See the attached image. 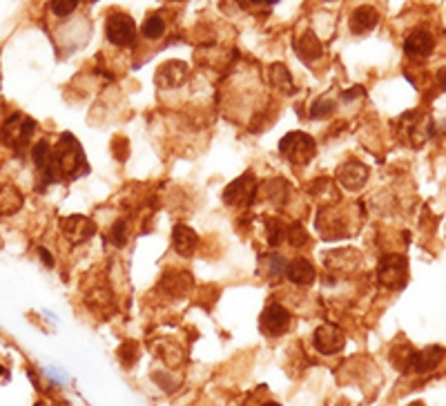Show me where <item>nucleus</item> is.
I'll use <instances>...</instances> for the list:
<instances>
[{"label":"nucleus","instance_id":"f257e3e1","mask_svg":"<svg viewBox=\"0 0 446 406\" xmlns=\"http://www.w3.org/2000/svg\"><path fill=\"white\" fill-rule=\"evenodd\" d=\"M87 172H89V168L85 161V154L81 150V143L69 132H65L52 152V165L40 177V183H43V187H48L58 181L79 179V177L87 175Z\"/></svg>","mask_w":446,"mask_h":406},{"label":"nucleus","instance_id":"f03ea898","mask_svg":"<svg viewBox=\"0 0 446 406\" xmlns=\"http://www.w3.org/2000/svg\"><path fill=\"white\" fill-rule=\"evenodd\" d=\"M34 132H36V121L23 112H16L0 125V143L11 148L13 152H21L29 146Z\"/></svg>","mask_w":446,"mask_h":406},{"label":"nucleus","instance_id":"7ed1b4c3","mask_svg":"<svg viewBox=\"0 0 446 406\" xmlns=\"http://www.w3.org/2000/svg\"><path fill=\"white\" fill-rule=\"evenodd\" d=\"M279 152H281V156H286L290 163L306 165V163H311L315 159L317 143H315V138L311 134H306V132H288L279 141Z\"/></svg>","mask_w":446,"mask_h":406},{"label":"nucleus","instance_id":"20e7f679","mask_svg":"<svg viewBox=\"0 0 446 406\" xmlns=\"http://www.w3.org/2000/svg\"><path fill=\"white\" fill-rule=\"evenodd\" d=\"M377 281L386 290H399L408 281V261L404 255H386L377 263Z\"/></svg>","mask_w":446,"mask_h":406},{"label":"nucleus","instance_id":"39448f33","mask_svg":"<svg viewBox=\"0 0 446 406\" xmlns=\"http://www.w3.org/2000/svg\"><path fill=\"white\" fill-rule=\"evenodd\" d=\"M105 34L107 40L116 47H128L134 43L136 38V25L134 18L130 13H123V11H114L107 16V25H105Z\"/></svg>","mask_w":446,"mask_h":406},{"label":"nucleus","instance_id":"423d86ee","mask_svg":"<svg viewBox=\"0 0 446 406\" xmlns=\"http://www.w3.org/2000/svg\"><path fill=\"white\" fill-rule=\"evenodd\" d=\"M259 328L268 337H281L290 328V310L281 304H268L259 317Z\"/></svg>","mask_w":446,"mask_h":406},{"label":"nucleus","instance_id":"0eeeda50","mask_svg":"<svg viewBox=\"0 0 446 406\" xmlns=\"http://www.w3.org/2000/svg\"><path fill=\"white\" fill-rule=\"evenodd\" d=\"M255 194H257V179L250 172H245V175H241L225 187L223 201L228 206H250Z\"/></svg>","mask_w":446,"mask_h":406},{"label":"nucleus","instance_id":"6e6552de","mask_svg":"<svg viewBox=\"0 0 446 406\" xmlns=\"http://www.w3.org/2000/svg\"><path fill=\"white\" fill-rule=\"evenodd\" d=\"M346 344V335L340 326L335 324H321L315 335H313V346L321 353V355H335L344 349Z\"/></svg>","mask_w":446,"mask_h":406},{"label":"nucleus","instance_id":"1a4fd4ad","mask_svg":"<svg viewBox=\"0 0 446 406\" xmlns=\"http://www.w3.org/2000/svg\"><path fill=\"white\" fill-rule=\"evenodd\" d=\"M60 230H63V234L72 243H83L96 234V224L83 214H72L60 221Z\"/></svg>","mask_w":446,"mask_h":406},{"label":"nucleus","instance_id":"9d476101","mask_svg":"<svg viewBox=\"0 0 446 406\" xmlns=\"http://www.w3.org/2000/svg\"><path fill=\"white\" fill-rule=\"evenodd\" d=\"M337 181H340V185L346 187V190H359L368 181V168L362 161L350 159L337 170Z\"/></svg>","mask_w":446,"mask_h":406},{"label":"nucleus","instance_id":"9b49d317","mask_svg":"<svg viewBox=\"0 0 446 406\" xmlns=\"http://www.w3.org/2000/svg\"><path fill=\"white\" fill-rule=\"evenodd\" d=\"M435 50V38L426 29H415L404 40V52L411 58H426Z\"/></svg>","mask_w":446,"mask_h":406},{"label":"nucleus","instance_id":"f8f14e48","mask_svg":"<svg viewBox=\"0 0 446 406\" xmlns=\"http://www.w3.org/2000/svg\"><path fill=\"white\" fill-rule=\"evenodd\" d=\"M186 78H188V65L183 60H167L157 72V83L159 87H165V89L183 85Z\"/></svg>","mask_w":446,"mask_h":406},{"label":"nucleus","instance_id":"ddd939ff","mask_svg":"<svg viewBox=\"0 0 446 406\" xmlns=\"http://www.w3.org/2000/svg\"><path fill=\"white\" fill-rule=\"evenodd\" d=\"M442 357H444L442 346H426L422 351H413L406 371L408 373H428L442 362Z\"/></svg>","mask_w":446,"mask_h":406},{"label":"nucleus","instance_id":"4468645a","mask_svg":"<svg viewBox=\"0 0 446 406\" xmlns=\"http://www.w3.org/2000/svg\"><path fill=\"white\" fill-rule=\"evenodd\" d=\"M377 23H379V11L371 5H362L350 13L348 27L355 36H364L368 31H373Z\"/></svg>","mask_w":446,"mask_h":406},{"label":"nucleus","instance_id":"2eb2a0df","mask_svg":"<svg viewBox=\"0 0 446 406\" xmlns=\"http://www.w3.org/2000/svg\"><path fill=\"white\" fill-rule=\"evenodd\" d=\"M286 279H290L295 286H311V284H315V279H317V270H315V265L308 259L297 257V259L288 261Z\"/></svg>","mask_w":446,"mask_h":406},{"label":"nucleus","instance_id":"dca6fc26","mask_svg":"<svg viewBox=\"0 0 446 406\" xmlns=\"http://www.w3.org/2000/svg\"><path fill=\"white\" fill-rule=\"evenodd\" d=\"M172 246L174 250L181 255V257H192L194 250L199 246V239H196V232L188 226L179 224L172 232Z\"/></svg>","mask_w":446,"mask_h":406},{"label":"nucleus","instance_id":"f3484780","mask_svg":"<svg viewBox=\"0 0 446 406\" xmlns=\"http://www.w3.org/2000/svg\"><path fill=\"white\" fill-rule=\"evenodd\" d=\"M23 192L16 185H0V216H9L23 208Z\"/></svg>","mask_w":446,"mask_h":406},{"label":"nucleus","instance_id":"a211bd4d","mask_svg":"<svg viewBox=\"0 0 446 406\" xmlns=\"http://www.w3.org/2000/svg\"><path fill=\"white\" fill-rule=\"evenodd\" d=\"M161 286L165 288L167 295L181 297L192 288V277L190 273H163Z\"/></svg>","mask_w":446,"mask_h":406},{"label":"nucleus","instance_id":"6ab92c4d","mask_svg":"<svg viewBox=\"0 0 446 406\" xmlns=\"http://www.w3.org/2000/svg\"><path fill=\"white\" fill-rule=\"evenodd\" d=\"M295 50L303 60H317L324 56V45L313 34V31H306V34L295 43Z\"/></svg>","mask_w":446,"mask_h":406},{"label":"nucleus","instance_id":"aec40b11","mask_svg":"<svg viewBox=\"0 0 446 406\" xmlns=\"http://www.w3.org/2000/svg\"><path fill=\"white\" fill-rule=\"evenodd\" d=\"M268 76H270V85L277 87L279 92L290 94V92L297 89L295 87V81H292V74H290V70L284 65V62H274V65H270Z\"/></svg>","mask_w":446,"mask_h":406},{"label":"nucleus","instance_id":"412c9836","mask_svg":"<svg viewBox=\"0 0 446 406\" xmlns=\"http://www.w3.org/2000/svg\"><path fill=\"white\" fill-rule=\"evenodd\" d=\"M52 148H50V143L48 141H38V143L32 148V159H34V165H36V170L40 172V177L45 175V172L50 170V165H52Z\"/></svg>","mask_w":446,"mask_h":406},{"label":"nucleus","instance_id":"4be33fe9","mask_svg":"<svg viewBox=\"0 0 446 406\" xmlns=\"http://www.w3.org/2000/svg\"><path fill=\"white\" fill-rule=\"evenodd\" d=\"M141 34L147 40H159L165 34V21L161 18L159 13H152L145 18V23L141 25Z\"/></svg>","mask_w":446,"mask_h":406},{"label":"nucleus","instance_id":"5701e85b","mask_svg":"<svg viewBox=\"0 0 446 406\" xmlns=\"http://www.w3.org/2000/svg\"><path fill=\"white\" fill-rule=\"evenodd\" d=\"M266 232H268V243L270 246H279V243L286 241L288 226L281 221V219H268V221H266Z\"/></svg>","mask_w":446,"mask_h":406},{"label":"nucleus","instance_id":"b1692460","mask_svg":"<svg viewBox=\"0 0 446 406\" xmlns=\"http://www.w3.org/2000/svg\"><path fill=\"white\" fill-rule=\"evenodd\" d=\"M308 232H306V228L299 224V221H292L288 226V234H286V241L292 246V248H303L306 243H308Z\"/></svg>","mask_w":446,"mask_h":406},{"label":"nucleus","instance_id":"393cba45","mask_svg":"<svg viewBox=\"0 0 446 406\" xmlns=\"http://www.w3.org/2000/svg\"><path fill=\"white\" fill-rule=\"evenodd\" d=\"M264 265H266V275L270 279H279L281 275H286V265H288V259H284L281 255H268L264 259Z\"/></svg>","mask_w":446,"mask_h":406},{"label":"nucleus","instance_id":"a878e982","mask_svg":"<svg viewBox=\"0 0 446 406\" xmlns=\"http://www.w3.org/2000/svg\"><path fill=\"white\" fill-rule=\"evenodd\" d=\"M128 239H130V226H128L126 219H118L110 230V241L121 248V246L128 243Z\"/></svg>","mask_w":446,"mask_h":406},{"label":"nucleus","instance_id":"bb28decb","mask_svg":"<svg viewBox=\"0 0 446 406\" xmlns=\"http://www.w3.org/2000/svg\"><path fill=\"white\" fill-rule=\"evenodd\" d=\"M264 190H266V197H268V199H272L274 203H281V201L286 199L288 185H286L284 179H274V181H268V183H266Z\"/></svg>","mask_w":446,"mask_h":406},{"label":"nucleus","instance_id":"cd10ccee","mask_svg":"<svg viewBox=\"0 0 446 406\" xmlns=\"http://www.w3.org/2000/svg\"><path fill=\"white\" fill-rule=\"evenodd\" d=\"M79 5H81V0H50L52 13L54 16H60V18H65V16L74 13Z\"/></svg>","mask_w":446,"mask_h":406},{"label":"nucleus","instance_id":"c85d7f7f","mask_svg":"<svg viewBox=\"0 0 446 406\" xmlns=\"http://www.w3.org/2000/svg\"><path fill=\"white\" fill-rule=\"evenodd\" d=\"M337 109V103L330 99H317L311 107V119H321V116H328Z\"/></svg>","mask_w":446,"mask_h":406},{"label":"nucleus","instance_id":"c756f323","mask_svg":"<svg viewBox=\"0 0 446 406\" xmlns=\"http://www.w3.org/2000/svg\"><path fill=\"white\" fill-rule=\"evenodd\" d=\"M237 3L241 5V9L255 11V9H270L272 5L279 3V0H237Z\"/></svg>","mask_w":446,"mask_h":406},{"label":"nucleus","instance_id":"7c9ffc66","mask_svg":"<svg viewBox=\"0 0 446 406\" xmlns=\"http://www.w3.org/2000/svg\"><path fill=\"white\" fill-rule=\"evenodd\" d=\"M38 255H40L43 263L48 265V268H54V259H52V253L48 248H38Z\"/></svg>","mask_w":446,"mask_h":406},{"label":"nucleus","instance_id":"2f4dec72","mask_svg":"<svg viewBox=\"0 0 446 406\" xmlns=\"http://www.w3.org/2000/svg\"><path fill=\"white\" fill-rule=\"evenodd\" d=\"M437 85H440V89L446 92V67H442V70L437 72Z\"/></svg>","mask_w":446,"mask_h":406},{"label":"nucleus","instance_id":"473e14b6","mask_svg":"<svg viewBox=\"0 0 446 406\" xmlns=\"http://www.w3.org/2000/svg\"><path fill=\"white\" fill-rule=\"evenodd\" d=\"M261 406H281V404H277V402H266V404H261Z\"/></svg>","mask_w":446,"mask_h":406},{"label":"nucleus","instance_id":"72a5a7b5","mask_svg":"<svg viewBox=\"0 0 446 406\" xmlns=\"http://www.w3.org/2000/svg\"><path fill=\"white\" fill-rule=\"evenodd\" d=\"M411 406H424L422 402H415V404H411Z\"/></svg>","mask_w":446,"mask_h":406}]
</instances>
